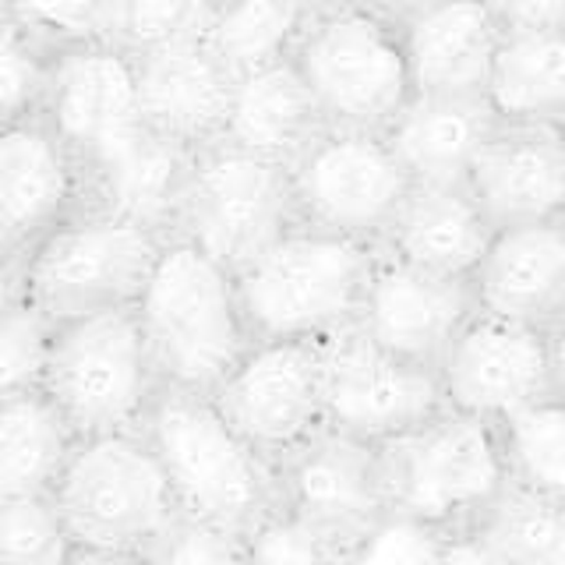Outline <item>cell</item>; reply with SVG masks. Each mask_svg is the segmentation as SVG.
<instances>
[{
    "instance_id": "24",
    "label": "cell",
    "mask_w": 565,
    "mask_h": 565,
    "mask_svg": "<svg viewBox=\"0 0 565 565\" xmlns=\"http://www.w3.org/2000/svg\"><path fill=\"white\" fill-rule=\"evenodd\" d=\"M188 159L191 149L177 146V141L141 124L103 159L82 170L85 202L120 212V216L170 237Z\"/></svg>"
},
{
    "instance_id": "5",
    "label": "cell",
    "mask_w": 565,
    "mask_h": 565,
    "mask_svg": "<svg viewBox=\"0 0 565 565\" xmlns=\"http://www.w3.org/2000/svg\"><path fill=\"white\" fill-rule=\"evenodd\" d=\"M40 388L78 438L138 431L159 379L131 305L53 318Z\"/></svg>"
},
{
    "instance_id": "17",
    "label": "cell",
    "mask_w": 565,
    "mask_h": 565,
    "mask_svg": "<svg viewBox=\"0 0 565 565\" xmlns=\"http://www.w3.org/2000/svg\"><path fill=\"white\" fill-rule=\"evenodd\" d=\"M463 188L491 226L562 216L565 138L562 124H491L463 173Z\"/></svg>"
},
{
    "instance_id": "3",
    "label": "cell",
    "mask_w": 565,
    "mask_h": 565,
    "mask_svg": "<svg viewBox=\"0 0 565 565\" xmlns=\"http://www.w3.org/2000/svg\"><path fill=\"white\" fill-rule=\"evenodd\" d=\"M141 435L163 470L181 516L247 534L276 505V470L230 428L205 393L159 385Z\"/></svg>"
},
{
    "instance_id": "10",
    "label": "cell",
    "mask_w": 565,
    "mask_h": 565,
    "mask_svg": "<svg viewBox=\"0 0 565 565\" xmlns=\"http://www.w3.org/2000/svg\"><path fill=\"white\" fill-rule=\"evenodd\" d=\"M297 223L379 244L411 177L382 131L326 124L287 167Z\"/></svg>"
},
{
    "instance_id": "34",
    "label": "cell",
    "mask_w": 565,
    "mask_h": 565,
    "mask_svg": "<svg viewBox=\"0 0 565 565\" xmlns=\"http://www.w3.org/2000/svg\"><path fill=\"white\" fill-rule=\"evenodd\" d=\"M53 46L0 8V124L40 114Z\"/></svg>"
},
{
    "instance_id": "43",
    "label": "cell",
    "mask_w": 565,
    "mask_h": 565,
    "mask_svg": "<svg viewBox=\"0 0 565 565\" xmlns=\"http://www.w3.org/2000/svg\"><path fill=\"white\" fill-rule=\"evenodd\" d=\"M353 4H361L367 11L382 14V18H393V22H399V18L411 14L420 4V0H353Z\"/></svg>"
},
{
    "instance_id": "28",
    "label": "cell",
    "mask_w": 565,
    "mask_h": 565,
    "mask_svg": "<svg viewBox=\"0 0 565 565\" xmlns=\"http://www.w3.org/2000/svg\"><path fill=\"white\" fill-rule=\"evenodd\" d=\"M315 0H216L202 43L230 75L287 61Z\"/></svg>"
},
{
    "instance_id": "37",
    "label": "cell",
    "mask_w": 565,
    "mask_h": 565,
    "mask_svg": "<svg viewBox=\"0 0 565 565\" xmlns=\"http://www.w3.org/2000/svg\"><path fill=\"white\" fill-rule=\"evenodd\" d=\"M438 541L441 530L388 509L347 544L343 565H435Z\"/></svg>"
},
{
    "instance_id": "1",
    "label": "cell",
    "mask_w": 565,
    "mask_h": 565,
    "mask_svg": "<svg viewBox=\"0 0 565 565\" xmlns=\"http://www.w3.org/2000/svg\"><path fill=\"white\" fill-rule=\"evenodd\" d=\"M159 385L212 393L252 332L237 305L234 273L184 237H167L131 300Z\"/></svg>"
},
{
    "instance_id": "8",
    "label": "cell",
    "mask_w": 565,
    "mask_h": 565,
    "mask_svg": "<svg viewBox=\"0 0 565 565\" xmlns=\"http://www.w3.org/2000/svg\"><path fill=\"white\" fill-rule=\"evenodd\" d=\"M75 547L141 552L173 516V494L141 431L78 438L50 491Z\"/></svg>"
},
{
    "instance_id": "14",
    "label": "cell",
    "mask_w": 565,
    "mask_h": 565,
    "mask_svg": "<svg viewBox=\"0 0 565 565\" xmlns=\"http://www.w3.org/2000/svg\"><path fill=\"white\" fill-rule=\"evenodd\" d=\"M35 117L64 141L82 170L93 167L141 128L135 57L110 40L57 46Z\"/></svg>"
},
{
    "instance_id": "21",
    "label": "cell",
    "mask_w": 565,
    "mask_h": 565,
    "mask_svg": "<svg viewBox=\"0 0 565 565\" xmlns=\"http://www.w3.org/2000/svg\"><path fill=\"white\" fill-rule=\"evenodd\" d=\"M396 25L414 96L481 99L502 35L484 0H420Z\"/></svg>"
},
{
    "instance_id": "35",
    "label": "cell",
    "mask_w": 565,
    "mask_h": 565,
    "mask_svg": "<svg viewBox=\"0 0 565 565\" xmlns=\"http://www.w3.org/2000/svg\"><path fill=\"white\" fill-rule=\"evenodd\" d=\"M53 318L29 297H11L0 305V399L43 385Z\"/></svg>"
},
{
    "instance_id": "15",
    "label": "cell",
    "mask_w": 565,
    "mask_h": 565,
    "mask_svg": "<svg viewBox=\"0 0 565 565\" xmlns=\"http://www.w3.org/2000/svg\"><path fill=\"white\" fill-rule=\"evenodd\" d=\"M273 470L276 502L347 544L388 512L375 441L318 428Z\"/></svg>"
},
{
    "instance_id": "6",
    "label": "cell",
    "mask_w": 565,
    "mask_h": 565,
    "mask_svg": "<svg viewBox=\"0 0 565 565\" xmlns=\"http://www.w3.org/2000/svg\"><path fill=\"white\" fill-rule=\"evenodd\" d=\"M379 463L388 509L435 530L470 526L505 484L494 428L449 406L385 438Z\"/></svg>"
},
{
    "instance_id": "9",
    "label": "cell",
    "mask_w": 565,
    "mask_h": 565,
    "mask_svg": "<svg viewBox=\"0 0 565 565\" xmlns=\"http://www.w3.org/2000/svg\"><path fill=\"white\" fill-rule=\"evenodd\" d=\"M294 223L287 167L223 138L191 152L170 237H184L226 269H237Z\"/></svg>"
},
{
    "instance_id": "16",
    "label": "cell",
    "mask_w": 565,
    "mask_h": 565,
    "mask_svg": "<svg viewBox=\"0 0 565 565\" xmlns=\"http://www.w3.org/2000/svg\"><path fill=\"white\" fill-rule=\"evenodd\" d=\"M473 311L467 279L424 273L417 265L379 252L353 329L403 361L435 367L441 350Z\"/></svg>"
},
{
    "instance_id": "32",
    "label": "cell",
    "mask_w": 565,
    "mask_h": 565,
    "mask_svg": "<svg viewBox=\"0 0 565 565\" xmlns=\"http://www.w3.org/2000/svg\"><path fill=\"white\" fill-rule=\"evenodd\" d=\"M252 565H343L347 541L287 505H273L244 534Z\"/></svg>"
},
{
    "instance_id": "20",
    "label": "cell",
    "mask_w": 565,
    "mask_h": 565,
    "mask_svg": "<svg viewBox=\"0 0 565 565\" xmlns=\"http://www.w3.org/2000/svg\"><path fill=\"white\" fill-rule=\"evenodd\" d=\"M131 57L138 117L146 128L191 152L223 138L234 75L202 40L156 46Z\"/></svg>"
},
{
    "instance_id": "42",
    "label": "cell",
    "mask_w": 565,
    "mask_h": 565,
    "mask_svg": "<svg viewBox=\"0 0 565 565\" xmlns=\"http://www.w3.org/2000/svg\"><path fill=\"white\" fill-rule=\"evenodd\" d=\"M67 565H146L138 552H96V547H75Z\"/></svg>"
},
{
    "instance_id": "7",
    "label": "cell",
    "mask_w": 565,
    "mask_h": 565,
    "mask_svg": "<svg viewBox=\"0 0 565 565\" xmlns=\"http://www.w3.org/2000/svg\"><path fill=\"white\" fill-rule=\"evenodd\" d=\"M167 237L82 202L22 255V297L50 318L131 305Z\"/></svg>"
},
{
    "instance_id": "38",
    "label": "cell",
    "mask_w": 565,
    "mask_h": 565,
    "mask_svg": "<svg viewBox=\"0 0 565 565\" xmlns=\"http://www.w3.org/2000/svg\"><path fill=\"white\" fill-rule=\"evenodd\" d=\"M0 8L57 50L67 43L103 40L114 0H0Z\"/></svg>"
},
{
    "instance_id": "39",
    "label": "cell",
    "mask_w": 565,
    "mask_h": 565,
    "mask_svg": "<svg viewBox=\"0 0 565 565\" xmlns=\"http://www.w3.org/2000/svg\"><path fill=\"white\" fill-rule=\"evenodd\" d=\"M502 32L565 29V0H484Z\"/></svg>"
},
{
    "instance_id": "4",
    "label": "cell",
    "mask_w": 565,
    "mask_h": 565,
    "mask_svg": "<svg viewBox=\"0 0 565 565\" xmlns=\"http://www.w3.org/2000/svg\"><path fill=\"white\" fill-rule=\"evenodd\" d=\"M290 64L326 124L385 131L414 96L399 25L353 0H315Z\"/></svg>"
},
{
    "instance_id": "26",
    "label": "cell",
    "mask_w": 565,
    "mask_h": 565,
    "mask_svg": "<svg viewBox=\"0 0 565 565\" xmlns=\"http://www.w3.org/2000/svg\"><path fill=\"white\" fill-rule=\"evenodd\" d=\"M481 99L499 124H562L565 29L502 32Z\"/></svg>"
},
{
    "instance_id": "18",
    "label": "cell",
    "mask_w": 565,
    "mask_h": 565,
    "mask_svg": "<svg viewBox=\"0 0 565 565\" xmlns=\"http://www.w3.org/2000/svg\"><path fill=\"white\" fill-rule=\"evenodd\" d=\"M473 308L530 326H562L565 223L562 216L494 226L467 276Z\"/></svg>"
},
{
    "instance_id": "27",
    "label": "cell",
    "mask_w": 565,
    "mask_h": 565,
    "mask_svg": "<svg viewBox=\"0 0 565 565\" xmlns=\"http://www.w3.org/2000/svg\"><path fill=\"white\" fill-rule=\"evenodd\" d=\"M75 441L43 388L0 399V499L50 494Z\"/></svg>"
},
{
    "instance_id": "31",
    "label": "cell",
    "mask_w": 565,
    "mask_h": 565,
    "mask_svg": "<svg viewBox=\"0 0 565 565\" xmlns=\"http://www.w3.org/2000/svg\"><path fill=\"white\" fill-rule=\"evenodd\" d=\"M216 0H114L103 40L128 53L202 40Z\"/></svg>"
},
{
    "instance_id": "22",
    "label": "cell",
    "mask_w": 565,
    "mask_h": 565,
    "mask_svg": "<svg viewBox=\"0 0 565 565\" xmlns=\"http://www.w3.org/2000/svg\"><path fill=\"white\" fill-rule=\"evenodd\" d=\"M491 230L463 184H411L379 237V252L424 273L467 279Z\"/></svg>"
},
{
    "instance_id": "19",
    "label": "cell",
    "mask_w": 565,
    "mask_h": 565,
    "mask_svg": "<svg viewBox=\"0 0 565 565\" xmlns=\"http://www.w3.org/2000/svg\"><path fill=\"white\" fill-rule=\"evenodd\" d=\"M85 202V173L40 117L0 124V244L29 252Z\"/></svg>"
},
{
    "instance_id": "23",
    "label": "cell",
    "mask_w": 565,
    "mask_h": 565,
    "mask_svg": "<svg viewBox=\"0 0 565 565\" xmlns=\"http://www.w3.org/2000/svg\"><path fill=\"white\" fill-rule=\"evenodd\" d=\"M322 128L326 120L290 57L234 75L223 124V141L230 146L290 167Z\"/></svg>"
},
{
    "instance_id": "12",
    "label": "cell",
    "mask_w": 565,
    "mask_h": 565,
    "mask_svg": "<svg viewBox=\"0 0 565 565\" xmlns=\"http://www.w3.org/2000/svg\"><path fill=\"white\" fill-rule=\"evenodd\" d=\"M209 399L265 463L326 428L322 340H255Z\"/></svg>"
},
{
    "instance_id": "30",
    "label": "cell",
    "mask_w": 565,
    "mask_h": 565,
    "mask_svg": "<svg viewBox=\"0 0 565 565\" xmlns=\"http://www.w3.org/2000/svg\"><path fill=\"white\" fill-rule=\"evenodd\" d=\"M509 484L565 499V406L562 396L526 403L491 424Z\"/></svg>"
},
{
    "instance_id": "25",
    "label": "cell",
    "mask_w": 565,
    "mask_h": 565,
    "mask_svg": "<svg viewBox=\"0 0 565 565\" xmlns=\"http://www.w3.org/2000/svg\"><path fill=\"white\" fill-rule=\"evenodd\" d=\"M491 124L494 117L484 99L411 96L382 135L411 184H463V173Z\"/></svg>"
},
{
    "instance_id": "36",
    "label": "cell",
    "mask_w": 565,
    "mask_h": 565,
    "mask_svg": "<svg viewBox=\"0 0 565 565\" xmlns=\"http://www.w3.org/2000/svg\"><path fill=\"white\" fill-rule=\"evenodd\" d=\"M138 555L146 565H252L244 534L181 516V512Z\"/></svg>"
},
{
    "instance_id": "29",
    "label": "cell",
    "mask_w": 565,
    "mask_h": 565,
    "mask_svg": "<svg viewBox=\"0 0 565 565\" xmlns=\"http://www.w3.org/2000/svg\"><path fill=\"white\" fill-rule=\"evenodd\" d=\"M470 526L509 565H565V499L555 494L505 481Z\"/></svg>"
},
{
    "instance_id": "41",
    "label": "cell",
    "mask_w": 565,
    "mask_h": 565,
    "mask_svg": "<svg viewBox=\"0 0 565 565\" xmlns=\"http://www.w3.org/2000/svg\"><path fill=\"white\" fill-rule=\"evenodd\" d=\"M22 294V252L0 244V305Z\"/></svg>"
},
{
    "instance_id": "13",
    "label": "cell",
    "mask_w": 565,
    "mask_h": 565,
    "mask_svg": "<svg viewBox=\"0 0 565 565\" xmlns=\"http://www.w3.org/2000/svg\"><path fill=\"white\" fill-rule=\"evenodd\" d=\"M441 406L435 367L396 358L353 326L322 340L326 428L382 446Z\"/></svg>"
},
{
    "instance_id": "33",
    "label": "cell",
    "mask_w": 565,
    "mask_h": 565,
    "mask_svg": "<svg viewBox=\"0 0 565 565\" xmlns=\"http://www.w3.org/2000/svg\"><path fill=\"white\" fill-rule=\"evenodd\" d=\"M75 541L50 494L0 499V565H67Z\"/></svg>"
},
{
    "instance_id": "2",
    "label": "cell",
    "mask_w": 565,
    "mask_h": 565,
    "mask_svg": "<svg viewBox=\"0 0 565 565\" xmlns=\"http://www.w3.org/2000/svg\"><path fill=\"white\" fill-rule=\"evenodd\" d=\"M379 244L294 223L241 262L237 305L255 340H326L353 326Z\"/></svg>"
},
{
    "instance_id": "40",
    "label": "cell",
    "mask_w": 565,
    "mask_h": 565,
    "mask_svg": "<svg viewBox=\"0 0 565 565\" xmlns=\"http://www.w3.org/2000/svg\"><path fill=\"white\" fill-rule=\"evenodd\" d=\"M435 565H509L473 526L441 530Z\"/></svg>"
},
{
    "instance_id": "11",
    "label": "cell",
    "mask_w": 565,
    "mask_h": 565,
    "mask_svg": "<svg viewBox=\"0 0 565 565\" xmlns=\"http://www.w3.org/2000/svg\"><path fill=\"white\" fill-rule=\"evenodd\" d=\"M441 403L488 424L526 403L562 396V326L473 311L435 361Z\"/></svg>"
}]
</instances>
